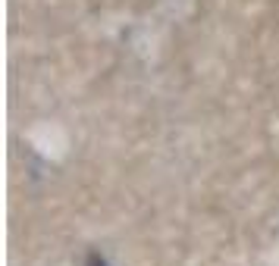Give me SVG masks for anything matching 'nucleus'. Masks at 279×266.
<instances>
[{
	"mask_svg": "<svg viewBox=\"0 0 279 266\" xmlns=\"http://www.w3.org/2000/svg\"><path fill=\"white\" fill-rule=\"evenodd\" d=\"M88 266H107V263H104V257H97V254H91V257H88Z\"/></svg>",
	"mask_w": 279,
	"mask_h": 266,
	"instance_id": "obj_1",
	"label": "nucleus"
}]
</instances>
